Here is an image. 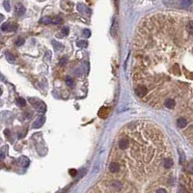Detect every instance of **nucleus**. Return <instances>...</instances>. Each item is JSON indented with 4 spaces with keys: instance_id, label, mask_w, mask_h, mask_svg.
<instances>
[{
    "instance_id": "nucleus-1",
    "label": "nucleus",
    "mask_w": 193,
    "mask_h": 193,
    "mask_svg": "<svg viewBox=\"0 0 193 193\" xmlns=\"http://www.w3.org/2000/svg\"><path fill=\"white\" fill-rule=\"evenodd\" d=\"M30 102H31V104H33L34 107H35L39 112L44 113V112L47 111V105H45L43 102H41V100H38L36 99H31Z\"/></svg>"
},
{
    "instance_id": "nucleus-2",
    "label": "nucleus",
    "mask_w": 193,
    "mask_h": 193,
    "mask_svg": "<svg viewBox=\"0 0 193 193\" xmlns=\"http://www.w3.org/2000/svg\"><path fill=\"white\" fill-rule=\"evenodd\" d=\"M129 144H130V141H129L128 138L123 137L118 141V148H119L120 150H126V149L128 148Z\"/></svg>"
},
{
    "instance_id": "nucleus-3",
    "label": "nucleus",
    "mask_w": 193,
    "mask_h": 193,
    "mask_svg": "<svg viewBox=\"0 0 193 193\" xmlns=\"http://www.w3.org/2000/svg\"><path fill=\"white\" fill-rule=\"evenodd\" d=\"M135 93H136V95L139 98H143L147 93H148V89L146 88V86L140 85L135 89Z\"/></svg>"
},
{
    "instance_id": "nucleus-4",
    "label": "nucleus",
    "mask_w": 193,
    "mask_h": 193,
    "mask_svg": "<svg viewBox=\"0 0 193 193\" xmlns=\"http://www.w3.org/2000/svg\"><path fill=\"white\" fill-rule=\"evenodd\" d=\"M16 28H18V26L16 24H12L11 22H5L4 24H2L1 30L6 32V31H15Z\"/></svg>"
},
{
    "instance_id": "nucleus-5",
    "label": "nucleus",
    "mask_w": 193,
    "mask_h": 193,
    "mask_svg": "<svg viewBox=\"0 0 193 193\" xmlns=\"http://www.w3.org/2000/svg\"><path fill=\"white\" fill-rule=\"evenodd\" d=\"M45 122V117L44 116V115H41L38 119H37L35 122H34V124L32 125V128H40L41 126L44 125V123Z\"/></svg>"
},
{
    "instance_id": "nucleus-6",
    "label": "nucleus",
    "mask_w": 193,
    "mask_h": 193,
    "mask_svg": "<svg viewBox=\"0 0 193 193\" xmlns=\"http://www.w3.org/2000/svg\"><path fill=\"white\" fill-rule=\"evenodd\" d=\"M164 106L169 109H172L174 108L176 106V102L175 100L173 99H166L165 100H164Z\"/></svg>"
},
{
    "instance_id": "nucleus-7",
    "label": "nucleus",
    "mask_w": 193,
    "mask_h": 193,
    "mask_svg": "<svg viewBox=\"0 0 193 193\" xmlns=\"http://www.w3.org/2000/svg\"><path fill=\"white\" fill-rule=\"evenodd\" d=\"M109 170H110V172L112 173H117L118 171L120 170V166L119 164H118L117 162H111L110 165H109Z\"/></svg>"
},
{
    "instance_id": "nucleus-8",
    "label": "nucleus",
    "mask_w": 193,
    "mask_h": 193,
    "mask_svg": "<svg viewBox=\"0 0 193 193\" xmlns=\"http://www.w3.org/2000/svg\"><path fill=\"white\" fill-rule=\"evenodd\" d=\"M16 13L18 14L19 16H23L25 13V8L23 5L21 4H18L16 6Z\"/></svg>"
},
{
    "instance_id": "nucleus-9",
    "label": "nucleus",
    "mask_w": 193,
    "mask_h": 193,
    "mask_svg": "<svg viewBox=\"0 0 193 193\" xmlns=\"http://www.w3.org/2000/svg\"><path fill=\"white\" fill-rule=\"evenodd\" d=\"M177 123H178V126H179V128H184L187 126L186 119H184V118H183V117L179 118L178 121H177Z\"/></svg>"
},
{
    "instance_id": "nucleus-10",
    "label": "nucleus",
    "mask_w": 193,
    "mask_h": 193,
    "mask_svg": "<svg viewBox=\"0 0 193 193\" xmlns=\"http://www.w3.org/2000/svg\"><path fill=\"white\" fill-rule=\"evenodd\" d=\"M173 165V161L172 159H165L164 160V163H163V166L165 169H169L171 168V166Z\"/></svg>"
},
{
    "instance_id": "nucleus-11",
    "label": "nucleus",
    "mask_w": 193,
    "mask_h": 193,
    "mask_svg": "<svg viewBox=\"0 0 193 193\" xmlns=\"http://www.w3.org/2000/svg\"><path fill=\"white\" fill-rule=\"evenodd\" d=\"M5 55H6V58H7V60H8V61H9V62L14 63V62L16 61L15 56L12 55V54H11L10 52H6V54H5Z\"/></svg>"
},
{
    "instance_id": "nucleus-12",
    "label": "nucleus",
    "mask_w": 193,
    "mask_h": 193,
    "mask_svg": "<svg viewBox=\"0 0 193 193\" xmlns=\"http://www.w3.org/2000/svg\"><path fill=\"white\" fill-rule=\"evenodd\" d=\"M16 104H18L19 107H23L25 105V100L22 99V98H19V99H16Z\"/></svg>"
},
{
    "instance_id": "nucleus-13",
    "label": "nucleus",
    "mask_w": 193,
    "mask_h": 193,
    "mask_svg": "<svg viewBox=\"0 0 193 193\" xmlns=\"http://www.w3.org/2000/svg\"><path fill=\"white\" fill-rule=\"evenodd\" d=\"M76 45L78 47H86L88 45V43L86 41H78L76 43Z\"/></svg>"
},
{
    "instance_id": "nucleus-14",
    "label": "nucleus",
    "mask_w": 193,
    "mask_h": 193,
    "mask_svg": "<svg viewBox=\"0 0 193 193\" xmlns=\"http://www.w3.org/2000/svg\"><path fill=\"white\" fill-rule=\"evenodd\" d=\"M66 84L71 86V87H73V80L71 79L70 76L66 77Z\"/></svg>"
},
{
    "instance_id": "nucleus-15",
    "label": "nucleus",
    "mask_w": 193,
    "mask_h": 193,
    "mask_svg": "<svg viewBox=\"0 0 193 193\" xmlns=\"http://www.w3.org/2000/svg\"><path fill=\"white\" fill-rule=\"evenodd\" d=\"M3 5H4L5 10H6L7 12H9V11L11 10V7H10V3H9V1H4V2H3Z\"/></svg>"
},
{
    "instance_id": "nucleus-16",
    "label": "nucleus",
    "mask_w": 193,
    "mask_h": 193,
    "mask_svg": "<svg viewBox=\"0 0 193 193\" xmlns=\"http://www.w3.org/2000/svg\"><path fill=\"white\" fill-rule=\"evenodd\" d=\"M42 22H44V23H50V22H52V19L51 18H44L41 19Z\"/></svg>"
},
{
    "instance_id": "nucleus-17",
    "label": "nucleus",
    "mask_w": 193,
    "mask_h": 193,
    "mask_svg": "<svg viewBox=\"0 0 193 193\" xmlns=\"http://www.w3.org/2000/svg\"><path fill=\"white\" fill-rule=\"evenodd\" d=\"M16 45H19V47H21V45H22L24 44V39H22V38H19L18 40H16Z\"/></svg>"
},
{
    "instance_id": "nucleus-18",
    "label": "nucleus",
    "mask_w": 193,
    "mask_h": 193,
    "mask_svg": "<svg viewBox=\"0 0 193 193\" xmlns=\"http://www.w3.org/2000/svg\"><path fill=\"white\" fill-rule=\"evenodd\" d=\"M53 44L56 45H54V47L58 48V49H62V48H63V45L61 44H58V43H56V42H53Z\"/></svg>"
},
{
    "instance_id": "nucleus-19",
    "label": "nucleus",
    "mask_w": 193,
    "mask_h": 193,
    "mask_svg": "<svg viewBox=\"0 0 193 193\" xmlns=\"http://www.w3.org/2000/svg\"><path fill=\"white\" fill-rule=\"evenodd\" d=\"M62 33H63V35H68V34H69V28H68V27L63 28V29H62Z\"/></svg>"
},
{
    "instance_id": "nucleus-20",
    "label": "nucleus",
    "mask_w": 193,
    "mask_h": 193,
    "mask_svg": "<svg viewBox=\"0 0 193 193\" xmlns=\"http://www.w3.org/2000/svg\"><path fill=\"white\" fill-rule=\"evenodd\" d=\"M83 35L86 36V37H87V38H88V37H90L91 33H90V31H89L88 29H86V30H84V32H83Z\"/></svg>"
},
{
    "instance_id": "nucleus-21",
    "label": "nucleus",
    "mask_w": 193,
    "mask_h": 193,
    "mask_svg": "<svg viewBox=\"0 0 193 193\" xmlns=\"http://www.w3.org/2000/svg\"><path fill=\"white\" fill-rule=\"evenodd\" d=\"M77 173V171L76 170H74V169H71L70 170V174L71 175H73V176H76V174Z\"/></svg>"
},
{
    "instance_id": "nucleus-22",
    "label": "nucleus",
    "mask_w": 193,
    "mask_h": 193,
    "mask_svg": "<svg viewBox=\"0 0 193 193\" xmlns=\"http://www.w3.org/2000/svg\"><path fill=\"white\" fill-rule=\"evenodd\" d=\"M157 193H167V192H166V190H164L163 188H159L157 190Z\"/></svg>"
},
{
    "instance_id": "nucleus-23",
    "label": "nucleus",
    "mask_w": 193,
    "mask_h": 193,
    "mask_svg": "<svg viewBox=\"0 0 193 193\" xmlns=\"http://www.w3.org/2000/svg\"><path fill=\"white\" fill-rule=\"evenodd\" d=\"M66 61H67V58H63V59L61 60V62H60V65H63V64H65V63H66Z\"/></svg>"
},
{
    "instance_id": "nucleus-24",
    "label": "nucleus",
    "mask_w": 193,
    "mask_h": 193,
    "mask_svg": "<svg viewBox=\"0 0 193 193\" xmlns=\"http://www.w3.org/2000/svg\"><path fill=\"white\" fill-rule=\"evenodd\" d=\"M3 19H4V18H3V16H2V15H0V22H1L2 21H3Z\"/></svg>"
},
{
    "instance_id": "nucleus-25",
    "label": "nucleus",
    "mask_w": 193,
    "mask_h": 193,
    "mask_svg": "<svg viewBox=\"0 0 193 193\" xmlns=\"http://www.w3.org/2000/svg\"><path fill=\"white\" fill-rule=\"evenodd\" d=\"M2 94V90H1V88H0V95Z\"/></svg>"
}]
</instances>
